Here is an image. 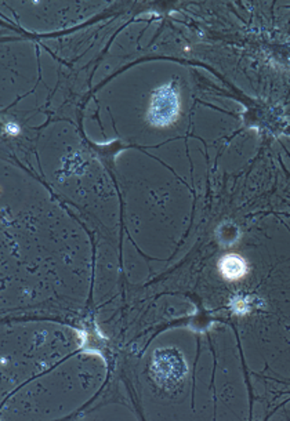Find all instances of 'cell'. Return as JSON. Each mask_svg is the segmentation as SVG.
Listing matches in <instances>:
<instances>
[{
    "instance_id": "1",
    "label": "cell",
    "mask_w": 290,
    "mask_h": 421,
    "mask_svg": "<svg viewBox=\"0 0 290 421\" xmlns=\"http://www.w3.org/2000/svg\"><path fill=\"white\" fill-rule=\"evenodd\" d=\"M180 115V98L171 84L159 87L151 100L148 108V121L152 126L167 127L173 125Z\"/></svg>"
},
{
    "instance_id": "2",
    "label": "cell",
    "mask_w": 290,
    "mask_h": 421,
    "mask_svg": "<svg viewBox=\"0 0 290 421\" xmlns=\"http://www.w3.org/2000/svg\"><path fill=\"white\" fill-rule=\"evenodd\" d=\"M154 370L161 380L178 381L185 373V365L178 354H171V351L157 352L154 361Z\"/></svg>"
},
{
    "instance_id": "3",
    "label": "cell",
    "mask_w": 290,
    "mask_h": 421,
    "mask_svg": "<svg viewBox=\"0 0 290 421\" xmlns=\"http://www.w3.org/2000/svg\"><path fill=\"white\" fill-rule=\"evenodd\" d=\"M218 269L227 281H239L248 274V262L239 254H227L220 260Z\"/></svg>"
},
{
    "instance_id": "4",
    "label": "cell",
    "mask_w": 290,
    "mask_h": 421,
    "mask_svg": "<svg viewBox=\"0 0 290 421\" xmlns=\"http://www.w3.org/2000/svg\"><path fill=\"white\" fill-rule=\"evenodd\" d=\"M231 308L237 315H245L250 311V302H249L248 298L235 297L231 301Z\"/></svg>"
},
{
    "instance_id": "5",
    "label": "cell",
    "mask_w": 290,
    "mask_h": 421,
    "mask_svg": "<svg viewBox=\"0 0 290 421\" xmlns=\"http://www.w3.org/2000/svg\"><path fill=\"white\" fill-rule=\"evenodd\" d=\"M6 131H7L8 134L15 135V134L20 131V128H18L17 125H14V123H7V125H6Z\"/></svg>"
}]
</instances>
